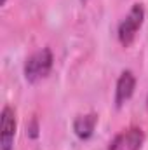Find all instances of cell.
I'll return each mask as SVG.
<instances>
[{
    "instance_id": "2",
    "label": "cell",
    "mask_w": 148,
    "mask_h": 150,
    "mask_svg": "<svg viewBox=\"0 0 148 150\" xmlns=\"http://www.w3.org/2000/svg\"><path fill=\"white\" fill-rule=\"evenodd\" d=\"M143 19H145V9H143V5L141 4H134L132 9L129 11V14L118 25V30H117L118 42L124 47H129L134 42V38H136L141 25H143Z\"/></svg>"
},
{
    "instance_id": "7",
    "label": "cell",
    "mask_w": 148,
    "mask_h": 150,
    "mask_svg": "<svg viewBox=\"0 0 148 150\" xmlns=\"http://www.w3.org/2000/svg\"><path fill=\"white\" fill-rule=\"evenodd\" d=\"M28 136H30V138H37V136H38V124H37V120H32V124L28 126Z\"/></svg>"
},
{
    "instance_id": "1",
    "label": "cell",
    "mask_w": 148,
    "mask_h": 150,
    "mask_svg": "<svg viewBox=\"0 0 148 150\" xmlns=\"http://www.w3.org/2000/svg\"><path fill=\"white\" fill-rule=\"evenodd\" d=\"M52 52L49 47H44L37 52H33L32 56H28L26 63H25V79L30 84H37L42 79H45L51 68H52Z\"/></svg>"
},
{
    "instance_id": "5",
    "label": "cell",
    "mask_w": 148,
    "mask_h": 150,
    "mask_svg": "<svg viewBox=\"0 0 148 150\" xmlns=\"http://www.w3.org/2000/svg\"><path fill=\"white\" fill-rule=\"evenodd\" d=\"M134 87H136V77L131 70L122 72L118 80H117V89H115V105L117 108L124 107V103H127L131 100V96L134 94Z\"/></svg>"
},
{
    "instance_id": "3",
    "label": "cell",
    "mask_w": 148,
    "mask_h": 150,
    "mask_svg": "<svg viewBox=\"0 0 148 150\" xmlns=\"http://www.w3.org/2000/svg\"><path fill=\"white\" fill-rule=\"evenodd\" d=\"M145 142V133L140 127H129L117 134L108 150H141Z\"/></svg>"
},
{
    "instance_id": "9",
    "label": "cell",
    "mask_w": 148,
    "mask_h": 150,
    "mask_svg": "<svg viewBox=\"0 0 148 150\" xmlns=\"http://www.w3.org/2000/svg\"><path fill=\"white\" fill-rule=\"evenodd\" d=\"M147 103H148V98H147Z\"/></svg>"
},
{
    "instance_id": "6",
    "label": "cell",
    "mask_w": 148,
    "mask_h": 150,
    "mask_svg": "<svg viewBox=\"0 0 148 150\" xmlns=\"http://www.w3.org/2000/svg\"><path fill=\"white\" fill-rule=\"evenodd\" d=\"M98 124V115L96 113H85L78 115L73 120V131L80 140H89L94 133V127Z\"/></svg>"
},
{
    "instance_id": "8",
    "label": "cell",
    "mask_w": 148,
    "mask_h": 150,
    "mask_svg": "<svg viewBox=\"0 0 148 150\" xmlns=\"http://www.w3.org/2000/svg\"><path fill=\"white\" fill-rule=\"evenodd\" d=\"M5 2H7V0H2V5H4V4H5Z\"/></svg>"
},
{
    "instance_id": "4",
    "label": "cell",
    "mask_w": 148,
    "mask_h": 150,
    "mask_svg": "<svg viewBox=\"0 0 148 150\" xmlns=\"http://www.w3.org/2000/svg\"><path fill=\"white\" fill-rule=\"evenodd\" d=\"M0 129H2L0 131V147H2V150H12L14 136H16V113L9 105H5L2 108Z\"/></svg>"
}]
</instances>
